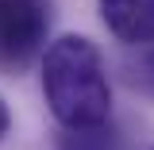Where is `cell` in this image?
I'll use <instances>...</instances> for the list:
<instances>
[{
    "label": "cell",
    "instance_id": "cell-1",
    "mask_svg": "<svg viewBox=\"0 0 154 150\" xmlns=\"http://www.w3.org/2000/svg\"><path fill=\"white\" fill-rule=\"evenodd\" d=\"M42 96L54 119L73 127H96L112 115V85L104 73V58L85 35H62L46 46L42 58Z\"/></svg>",
    "mask_w": 154,
    "mask_h": 150
},
{
    "label": "cell",
    "instance_id": "cell-2",
    "mask_svg": "<svg viewBox=\"0 0 154 150\" xmlns=\"http://www.w3.org/2000/svg\"><path fill=\"white\" fill-rule=\"evenodd\" d=\"M50 31V0H0V66L23 69Z\"/></svg>",
    "mask_w": 154,
    "mask_h": 150
},
{
    "label": "cell",
    "instance_id": "cell-3",
    "mask_svg": "<svg viewBox=\"0 0 154 150\" xmlns=\"http://www.w3.org/2000/svg\"><path fill=\"white\" fill-rule=\"evenodd\" d=\"M100 19L119 42L143 46L154 42V0H96Z\"/></svg>",
    "mask_w": 154,
    "mask_h": 150
},
{
    "label": "cell",
    "instance_id": "cell-4",
    "mask_svg": "<svg viewBox=\"0 0 154 150\" xmlns=\"http://www.w3.org/2000/svg\"><path fill=\"white\" fill-rule=\"evenodd\" d=\"M58 150H123V139L116 127L96 123V127H73L58 139Z\"/></svg>",
    "mask_w": 154,
    "mask_h": 150
},
{
    "label": "cell",
    "instance_id": "cell-5",
    "mask_svg": "<svg viewBox=\"0 0 154 150\" xmlns=\"http://www.w3.org/2000/svg\"><path fill=\"white\" fill-rule=\"evenodd\" d=\"M8 123H12V115H8V104H4V96H0V139L8 135Z\"/></svg>",
    "mask_w": 154,
    "mask_h": 150
},
{
    "label": "cell",
    "instance_id": "cell-6",
    "mask_svg": "<svg viewBox=\"0 0 154 150\" xmlns=\"http://www.w3.org/2000/svg\"><path fill=\"white\" fill-rule=\"evenodd\" d=\"M150 69H154V62H150Z\"/></svg>",
    "mask_w": 154,
    "mask_h": 150
},
{
    "label": "cell",
    "instance_id": "cell-7",
    "mask_svg": "<svg viewBox=\"0 0 154 150\" xmlns=\"http://www.w3.org/2000/svg\"><path fill=\"white\" fill-rule=\"evenodd\" d=\"M150 150H154V146H150Z\"/></svg>",
    "mask_w": 154,
    "mask_h": 150
}]
</instances>
